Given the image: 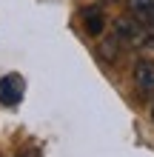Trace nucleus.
I'll list each match as a JSON object with an SVG mask.
<instances>
[{
	"label": "nucleus",
	"instance_id": "obj_2",
	"mask_svg": "<svg viewBox=\"0 0 154 157\" xmlns=\"http://www.w3.org/2000/svg\"><path fill=\"white\" fill-rule=\"evenodd\" d=\"M20 97H23V77L20 75L0 77V103L3 106H17Z\"/></svg>",
	"mask_w": 154,
	"mask_h": 157
},
{
	"label": "nucleus",
	"instance_id": "obj_6",
	"mask_svg": "<svg viewBox=\"0 0 154 157\" xmlns=\"http://www.w3.org/2000/svg\"><path fill=\"white\" fill-rule=\"evenodd\" d=\"M131 9L137 14H148V12H154V0H131Z\"/></svg>",
	"mask_w": 154,
	"mask_h": 157
},
{
	"label": "nucleus",
	"instance_id": "obj_3",
	"mask_svg": "<svg viewBox=\"0 0 154 157\" xmlns=\"http://www.w3.org/2000/svg\"><path fill=\"white\" fill-rule=\"evenodd\" d=\"M134 86L140 89V94H151L154 91V63L151 60H137L134 63Z\"/></svg>",
	"mask_w": 154,
	"mask_h": 157
},
{
	"label": "nucleus",
	"instance_id": "obj_7",
	"mask_svg": "<svg viewBox=\"0 0 154 157\" xmlns=\"http://www.w3.org/2000/svg\"><path fill=\"white\" fill-rule=\"evenodd\" d=\"M17 157H43V154H40V149L32 146V149H26V151H17Z\"/></svg>",
	"mask_w": 154,
	"mask_h": 157
},
{
	"label": "nucleus",
	"instance_id": "obj_1",
	"mask_svg": "<svg viewBox=\"0 0 154 157\" xmlns=\"http://www.w3.org/2000/svg\"><path fill=\"white\" fill-rule=\"evenodd\" d=\"M114 34L126 46H151L154 49V26L148 20H137L131 14H123L114 20Z\"/></svg>",
	"mask_w": 154,
	"mask_h": 157
},
{
	"label": "nucleus",
	"instance_id": "obj_10",
	"mask_svg": "<svg viewBox=\"0 0 154 157\" xmlns=\"http://www.w3.org/2000/svg\"><path fill=\"white\" fill-rule=\"evenodd\" d=\"M151 120H154V106H151Z\"/></svg>",
	"mask_w": 154,
	"mask_h": 157
},
{
	"label": "nucleus",
	"instance_id": "obj_4",
	"mask_svg": "<svg viewBox=\"0 0 154 157\" xmlns=\"http://www.w3.org/2000/svg\"><path fill=\"white\" fill-rule=\"evenodd\" d=\"M83 23H86V32L92 34V37H97V34H103L106 29V14L100 6H88L83 12Z\"/></svg>",
	"mask_w": 154,
	"mask_h": 157
},
{
	"label": "nucleus",
	"instance_id": "obj_9",
	"mask_svg": "<svg viewBox=\"0 0 154 157\" xmlns=\"http://www.w3.org/2000/svg\"><path fill=\"white\" fill-rule=\"evenodd\" d=\"M106 3H120V0H106Z\"/></svg>",
	"mask_w": 154,
	"mask_h": 157
},
{
	"label": "nucleus",
	"instance_id": "obj_8",
	"mask_svg": "<svg viewBox=\"0 0 154 157\" xmlns=\"http://www.w3.org/2000/svg\"><path fill=\"white\" fill-rule=\"evenodd\" d=\"M143 17H146V20H148V23L154 26V12H148V14H143Z\"/></svg>",
	"mask_w": 154,
	"mask_h": 157
},
{
	"label": "nucleus",
	"instance_id": "obj_5",
	"mask_svg": "<svg viewBox=\"0 0 154 157\" xmlns=\"http://www.w3.org/2000/svg\"><path fill=\"white\" fill-rule=\"evenodd\" d=\"M120 37L117 34H111V37H106L103 43H100V57L103 60H117V54H120Z\"/></svg>",
	"mask_w": 154,
	"mask_h": 157
}]
</instances>
